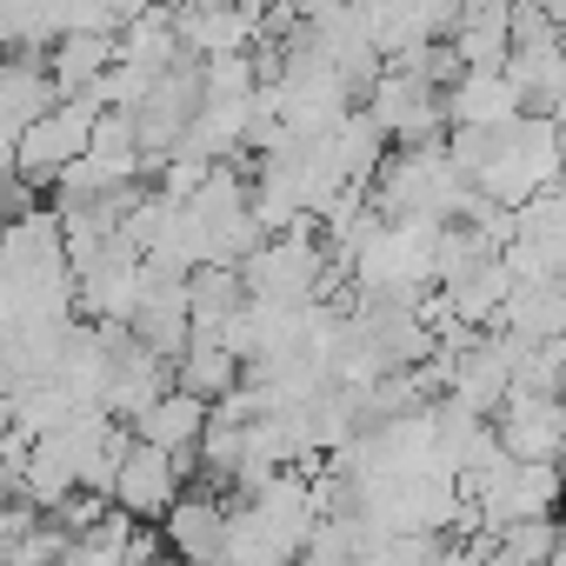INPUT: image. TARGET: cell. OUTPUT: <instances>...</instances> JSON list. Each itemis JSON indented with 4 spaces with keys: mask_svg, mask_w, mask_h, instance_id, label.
<instances>
[{
    "mask_svg": "<svg viewBox=\"0 0 566 566\" xmlns=\"http://www.w3.org/2000/svg\"><path fill=\"white\" fill-rule=\"evenodd\" d=\"M360 107L374 114V127H380L394 147H427V140L447 134V94H440L420 67H400V61H387V67L374 74V87L360 94Z\"/></svg>",
    "mask_w": 566,
    "mask_h": 566,
    "instance_id": "obj_4",
    "label": "cell"
},
{
    "mask_svg": "<svg viewBox=\"0 0 566 566\" xmlns=\"http://www.w3.org/2000/svg\"><path fill=\"white\" fill-rule=\"evenodd\" d=\"M240 380H247V360H240L227 340H193V347L174 360V387H187V394L207 400V407H220Z\"/></svg>",
    "mask_w": 566,
    "mask_h": 566,
    "instance_id": "obj_15",
    "label": "cell"
},
{
    "mask_svg": "<svg viewBox=\"0 0 566 566\" xmlns=\"http://www.w3.org/2000/svg\"><path fill=\"white\" fill-rule=\"evenodd\" d=\"M520 8H539L546 21H566V0H520Z\"/></svg>",
    "mask_w": 566,
    "mask_h": 566,
    "instance_id": "obj_17",
    "label": "cell"
},
{
    "mask_svg": "<svg viewBox=\"0 0 566 566\" xmlns=\"http://www.w3.org/2000/svg\"><path fill=\"white\" fill-rule=\"evenodd\" d=\"M41 61H48L54 94H61V101H74V94H87V87L120 61V34H94V28H87V34H61Z\"/></svg>",
    "mask_w": 566,
    "mask_h": 566,
    "instance_id": "obj_14",
    "label": "cell"
},
{
    "mask_svg": "<svg viewBox=\"0 0 566 566\" xmlns=\"http://www.w3.org/2000/svg\"><path fill=\"white\" fill-rule=\"evenodd\" d=\"M480 200V187L453 167V154L440 140L427 147H394L374 174V207L387 220H433V227H453L467 220Z\"/></svg>",
    "mask_w": 566,
    "mask_h": 566,
    "instance_id": "obj_1",
    "label": "cell"
},
{
    "mask_svg": "<svg viewBox=\"0 0 566 566\" xmlns=\"http://www.w3.org/2000/svg\"><path fill=\"white\" fill-rule=\"evenodd\" d=\"M493 433L513 460H546L566 467V394H539V387H513L493 413Z\"/></svg>",
    "mask_w": 566,
    "mask_h": 566,
    "instance_id": "obj_5",
    "label": "cell"
},
{
    "mask_svg": "<svg viewBox=\"0 0 566 566\" xmlns=\"http://www.w3.org/2000/svg\"><path fill=\"white\" fill-rule=\"evenodd\" d=\"M160 546L180 559V566H220L227 553V500L220 493H180L160 520Z\"/></svg>",
    "mask_w": 566,
    "mask_h": 566,
    "instance_id": "obj_7",
    "label": "cell"
},
{
    "mask_svg": "<svg viewBox=\"0 0 566 566\" xmlns=\"http://www.w3.org/2000/svg\"><path fill=\"white\" fill-rule=\"evenodd\" d=\"M207 400H193L187 387H167L147 413H134V440H147V447H160V453H174V460H187L193 467V453H200V433H207Z\"/></svg>",
    "mask_w": 566,
    "mask_h": 566,
    "instance_id": "obj_12",
    "label": "cell"
},
{
    "mask_svg": "<svg viewBox=\"0 0 566 566\" xmlns=\"http://www.w3.org/2000/svg\"><path fill=\"white\" fill-rule=\"evenodd\" d=\"M140 347H154V354H167V360H180L187 347H193V314H187V280H167V273H154L147 280V301H140V314H134V327H127Z\"/></svg>",
    "mask_w": 566,
    "mask_h": 566,
    "instance_id": "obj_11",
    "label": "cell"
},
{
    "mask_svg": "<svg viewBox=\"0 0 566 566\" xmlns=\"http://www.w3.org/2000/svg\"><path fill=\"white\" fill-rule=\"evenodd\" d=\"M500 334L539 347V340H566V280H513V294L500 307Z\"/></svg>",
    "mask_w": 566,
    "mask_h": 566,
    "instance_id": "obj_13",
    "label": "cell"
},
{
    "mask_svg": "<svg viewBox=\"0 0 566 566\" xmlns=\"http://www.w3.org/2000/svg\"><path fill=\"white\" fill-rule=\"evenodd\" d=\"M526 114V94L506 67H467L447 87V127H513Z\"/></svg>",
    "mask_w": 566,
    "mask_h": 566,
    "instance_id": "obj_10",
    "label": "cell"
},
{
    "mask_svg": "<svg viewBox=\"0 0 566 566\" xmlns=\"http://www.w3.org/2000/svg\"><path fill=\"white\" fill-rule=\"evenodd\" d=\"M559 520H513V526H500L493 533V546L513 559V566H553V553H559Z\"/></svg>",
    "mask_w": 566,
    "mask_h": 566,
    "instance_id": "obj_16",
    "label": "cell"
},
{
    "mask_svg": "<svg viewBox=\"0 0 566 566\" xmlns=\"http://www.w3.org/2000/svg\"><path fill=\"white\" fill-rule=\"evenodd\" d=\"M101 114H107V107H94L87 94L54 101L48 114H34V120L14 134V180H28V187H48V193H54V180L87 154L94 120H101Z\"/></svg>",
    "mask_w": 566,
    "mask_h": 566,
    "instance_id": "obj_3",
    "label": "cell"
},
{
    "mask_svg": "<svg viewBox=\"0 0 566 566\" xmlns=\"http://www.w3.org/2000/svg\"><path fill=\"white\" fill-rule=\"evenodd\" d=\"M180 54L187 61H220V54H253L260 48V8L233 0V8H174Z\"/></svg>",
    "mask_w": 566,
    "mask_h": 566,
    "instance_id": "obj_8",
    "label": "cell"
},
{
    "mask_svg": "<svg viewBox=\"0 0 566 566\" xmlns=\"http://www.w3.org/2000/svg\"><path fill=\"white\" fill-rule=\"evenodd\" d=\"M174 8H233V0H174Z\"/></svg>",
    "mask_w": 566,
    "mask_h": 566,
    "instance_id": "obj_19",
    "label": "cell"
},
{
    "mask_svg": "<svg viewBox=\"0 0 566 566\" xmlns=\"http://www.w3.org/2000/svg\"><path fill=\"white\" fill-rule=\"evenodd\" d=\"M294 566H307V559H294Z\"/></svg>",
    "mask_w": 566,
    "mask_h": 566,
    "instance_id": "obj_20",
    "label": "cell"
},
{
    "mask_svg": "<svg viewBox=\"0 0 566 566\" xmlns=\"http://www.w3.org/2000/svg\"><path fill=\"white\" fill-rule=\"evenodd\" d=\"M566 174V160H559V140H553V120L546 114H520L513 127H500V140H493V160H486V174L473 180L480 187V200H493V207H526L539 187H553Z\"/></svg>",
    "mask_w": 566,
    "mask_h": 566,
    "instance_id": "obj_2",
    "label": "cell"
},
{
    "mask_svg": "<svg viewBox=\"0 0 566 566\" xmlns=\"http://www.w3.org/2000/svg\"><path fill=\"white\" fill-rule=\"evenodd\" d=\"M546 120H553V140H559V160H566V101H559V107H553Z\"/></svg>",
    "mask_w": 566,
    "mask_h": 566,
    "instance_id": "obj_18",
    "label": "cell"
},
{
    "mask_svg": "<svg viewBox=\"0 0 566 566\" xmlns=\"http://www.w3.org/2000/svg\"><path fill=\"white\" fill-rule=\"evenodd\" d=\"M167 387H174V360H167V354H154V347H140V340L127 334V340L114 347V374H107L101 413H114V420H127V427H134V413H147Z\"/></svg>",
    "mask_w": 566,
    "mask_h": 566,
    "instance_id": "obj_9",
    "label": "cell"
},
{
    "mask_svg": "<svg viewBox=\"0 0 566 566\" xmlns=\"http://www.w3.org/2000/svg\"><path fill=\"white\" fill-rule=\"evenodd\" d=\"M180 473H187V460H174V453H160V447L134 440V447H127V460L114 467L107 500H114L120 513H134L140 526H160V520H167V506L187 493V486H180Z\"/></svg>",
    "mask_w": 566,
    "mask_h": 566,
    "instance_id": "obj_6",
    "label": "cell"
}]
</instances>
